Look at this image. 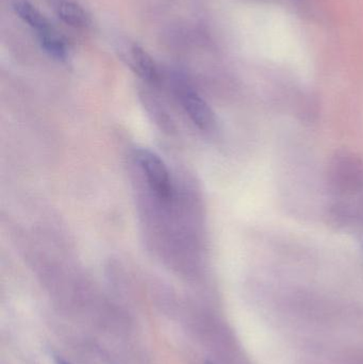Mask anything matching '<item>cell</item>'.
<instances>
[{
	"instance_id": "obj_1",
	"label": "cell",
	"mask_w": 363,
	"mask_h": 364,
	"mask_svg": "<svg viewBox=\"0 0 363 364\" xmlns=\"http://www.w3.org/2000/svg\"><path fill=\"white\" fill-rule=\"evenodd\" d=\"M136 159L149 188L156 196L164 203L172 200L174 188L170 173L161 158L148 149H141Z\"/></svg>"
},
{
	"instance_id": "obj_2",
	"label": "cell",
	"mask_w": 363,
	"mask_h": 364,
	"mask_svg": "<svg viewBox=\"0 0 363 364\" xmlns=\"http://www.w3.org/2000/svg\"><path fill=\"white\" fill-rule=\"evenodd\" d=\"M179 98L185 113L200 129L209 130L212 128L213 114L207 102L193 90L188 87H180Z\"/></svg>"
},
{
	"instance_id": "obj_3",
	"label": "cell",
	"mask_w": 363,
	"mask_h": 364,
	"mask_svg": "<svg viewBox=\"0 0 363 364\" xmlns=\"http://www.w3.org/2000/svg\"><path fill=\"white\" fill-rule=\"evenodd\" d=\"M131 57L136 72L144 80L156 82L159 79L155 61L142 46L134 44L131 48Z\"/></svg>"
},
{
	"instance_id": "obj_4",
	"label": "cell",
	"mask_w": 363,
	"mask_h": 364,
	"mask_svg": "<svg viewBox=\"0 0 363 364\" xmlns=\"http://www.w3.org/2000/svg\"><path fill=\"white\" fill-rule=\"evenodd\" d=\"M14 11L25 23L36 29L38 34L50 31V23H49L48 19L29 2H15Z\"/></svg>"
},
{
	"instance_id": "obj_5",
	"label": "cell",
	"mask_w": 363,
	"mask_h": 364,
	"mask_svg": "<svg viewBox=\"0 0 363 364\" xmlns=\"http://www.w3.org/2000/svg\"><path fill=\"white\" fill-rule=\"evenodd\" d=\"M58 15L64 23L75 28L87 27L91 23V18L87 11L76 2H62L58 8Z\"/></svg>"
},
{
	"instance_id": "obj_6",
	"label": "cell",
	"mask_w": 363,
	"mask_h": 364,
	"mask_svg": "<svg viewBox=\"0 0 363 364\" xmlns=\"http://www.w3.org/2000/svg\"><path fill=\"white\" fill-rule=\"evenodd\" d=\"M38 38H40V46L50 57L60 61L66 59L67 48L65 43L57 34L53 33V30L38 34Z\"/></svg>"
},
{
	"instance_id": "obj_7",
	"label": "cell",
	"mask_w": 363,
	"mask_h": 364,
	"mask_svg": "<svg viewBox=\"0 0 363 364\" xmlns=\"http://www.w3.org/2000/svg\"><path fill=\"white\" fill-rule=\"evenodd\" d=\"M55 364H70L68 363H66L64 359L60 358V357L55 356Z\"/></svg>"
},
{
	"instance_id": "obj_8",
	"label": "cell",
	"mask_w": 363,
	"mask_h": 364,
	"mask_svg": "<svg viewBox=\"0 0 363 364\" xmlns=\"http://www.w3.org/2000/svg\"><path fill=\"white\" fill-rule=\"evenodd\" d=\"M205 364H215V363H209V361H207V363H205Z\"/></svg>"
}]
</instances>
